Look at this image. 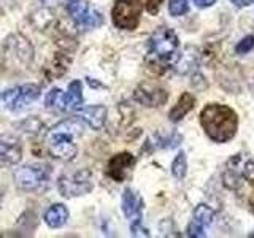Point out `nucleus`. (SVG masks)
Instances as JSON below:
<instances>
[{
    "label": "nucleus",
    "instance_id": "f257e3e1",
    "mask_svg": "<svg viewBox=\"0 0 254 238\" xmlns=\"http://www.w3.org/2000/svg\"><path fill=\"white\" fill-rule=\"evenodd\" d=\"M83 133V124L78 119H67L46 132L45 148L48 154L61 161H71L78 153L76 140Z\"/></svg>",
    "mask_w": 254,
    "mask_h": 238
},
{
    "label": "nucleus",
    "instance_id": "f03ea898",
    "mask_svg": "<svg viewBox=\"0 0 254 238\" xmlns=\"http://www.w3.org/2000/svg\"><path fill=\"white\" fill-rule=\"evenodd\" d=\"M200 125L205 133L216 143L232 140L238 129V116L235 111L221 103H210L200 113Z\"/></svg>",
    "mask_w": 254,
    "mask_h": 238
},
{
    "label": "nucleus",
    "instance_id": "7ed1b4c3",
    "mask_svg": "<svg viewBox=\"0 0 254 238\" xmlns=\"http://www.w3.org/2000/svg\"><path fill=\"white\" fill-rule=\"evenodd\" d=\"M180 40L169 27H159L148 42V63L151 68L162 73L178 59Z\"/></svg>",
    "mask_w": 254,
    "mask_h": 238
},
{
    "label": "nucleus",
    "instance_id": "20e7f679",
    "mask_svg": "<svg viewBox=\"0 0 254 238\" xmlns=\"http://www.w3.org/2000/svg\"><path fill=\"white\" fill-rule=\"evenodd\" d=\"M222 182L230 190H238L245 186V182L254 184V161L243 154H235L227 161Z\"/></svg>",
    "mask_w": 254,
    "mask_h": 238
},
{
    "label": "nucleus",
    "instance_id": "39448f33",
    "mask_svg": "<svg viewBox=\"0 0 254 238\" xmlns=\"http://www.w3.org/2000/svg\"><path fill=\"white\" fill-rule=\"evenodd\" d=\"M50 177L51 169L45 164H27L14 172L16 186L24 190H38L48 186Z\"/></svg>",
    "mask_w": 254,
    "mask_h": 238
},
{
    "label": "nucleus",
    "instance_id": "423d86ee",
    "mask_svg": "<svg viewBox=\"0 0 254 238\" xmlns=\"http://www.w3.org/2000/svg\"><path fill=\"white\" fill-rule=\"evenodd\" d=\"M58 189L64 197H78L92 190V177L89 170H75L62 175L58 181Z\"/></svg>",
    "mask_w": 254,
    "mask_h": 238
},
{
    "label": "nucleus",
    "instance_id": "0eeeda50",
    "mask_svg": "<svg viewBox=\"0 0 254 238\" xmlns=\"http://www.w3.org/2000/svg\"><path fill=\"white\" fill-rule=\"evenodd\" d=\"M141 0H116L113 6V22L118 29L135 30L141 16Z\"/></svg>",
    "mask_w": 254,
    "mask_h": 238
},
{
    "label": "nucleus",
    "instance_id": "6e6552de",
    "mask_svg": "<svg viewBox=\"0 0 254 238\" xmlns=\"http://www.w3.org/2000/svg\"><path fill=\"white\" fill-rule=\"evenodd\" d=\"M67 11L81 29H94L103 22L102 14L92 10L86 0H67Z\"/></svg>",
    "mask_w": 254,
    "mask_h": 238
},
{
    "label": "nucleus",
    "instance_id": "1a4fd4ad",
    "mask_svg": "<svg viewBox=\"0 0 254 238\" xmlns=\"http://www.w3.org/2000/svg\"><path fill=\"white\" fill-rule=\"evenodd\" d=\"M40 97V87L34 84H24L8 89L3 94V100L8 110L11 111H19L24 110L29 103L35 102Z\"/></svg>",
    "mask_w": 254,
    "mask_h": 238
},
{
    "label": "nucleus",
    "instance_id": "9d476101",
    "mask_svg": "<svg viewBox=\"0 0 254 238\" xmlns=\"http://www.w3.org/2000/svg\"><path fill=\"white\" fill-rule=\"evenodd\" d=\"M135 167V157L130 153H119L108 161L107 173L116 182H123L132 173Z\"/></svg>",
    "mask_w": 254,
    "mask_h": 238
},
{
    "label": "nucleus",
    "instance_id": "9b49d317",
    "mask_svg": "<svg viewBox=\"0 0 254 238\" xmlns=\"http://www.w3.org/2000/svg\"><path fill=\"white\" fill-rule=\"evenodd\" d=\"M214 219V211L210 208L208 205L200 203L194 210V218L190 221V224L188 226V235L192 238H202L205 237V230L211 226V222Z\"/></svg>",
    "mask_w": 254,
    "mask_h": 238
},
{
    "label": "nucleus",
    "instance_id": "f8f14e48",
    "mask_svg": "<svg viewBox=\"0 0 254 238\" xmlns=\"http://www.w3.org/2000/svg\"><path fill=\"white\" fill-rule=\"evenodd\" d=\"M135 100L141 105L145 107H161L162 103L167 102V91H164L162 87L159 86H153V84H141L137 87V91H135Z\"/></svg>",
    "mask_w": 254,
    "mask_h": 238
},
{
    "label": "nucleus",
    "instance_id": "ddd939ff",
    "mask_svg": "<svg viewBox=\"0 0 254 238\" xmlns=\"http://www.w3.org/2000/svg\"><path fill=\"white\" fill-rule=\"evenodd\" d=\"M22 146L14 137H0V167L14 165L21 161Z\"/></svg>",
    "mask_w": 254,
    "mask_h": 238
},
{
    "label": "nucleus",
    "instance_id": "4468645a",
    "mask_svg": "<svg viewBox=\"0 0 254 238\" xmlns=\"http://www.w3.org/2000/svg\"><path fill=\"white\" fill-rule=\"evenodd\" d=\"M141 210H143V200L138 194L133 190L126 189L123 194V213L130 222L141 221Z\"/></svg>",
    "mask_w": 254,
    "mask_h": 238
},
{
    "label": "nucleus",
    "instance_id": "2eb2a0df",
    "mask_svg": "<svg viewBox=\"0 0 254 238\" xmlns=\"http://www.w3.org/2000/svg\"><path fill=\"white\" fill-rule=\"evenodd\" d=\"M79 118L89 124L94 130L102 129L107 119V108L103 105H94V107H81L79 108Z\"/></svg>",
    "mask_w": 254,
    "mask_h": 238
},
{
    "label": "nucleus",
    "instance_id": "dca6fc26",
    "mask_svg": "<svg viewBox=\"0 0 254 238\" xmlns=\"http://www.w3.org/2000/svg\"><path fill=\"white\" fill-rule=\"evenodd\" d=\"M194 105H195V97L190 92H185L180 97V100L177 102V105H175L173 108H172V111H170V115H169V118H170V121L172 122H178V121H181L183 118H185L190 110L194 108Z\"/></svg>",
    "mask_w": 254,
    "mask_h": 238
},
{
    "label": "nucleus",
    "instance_id": "f3484780",
    "mask_svg": "<svg viewBox=\"0 0 254 238\" xmlns=\"http://www.w3.org/2000/svg\"><path fill=\"white\" fill-rule=\"evenodd\" d=\"M83 107V86L81 81H71L68 84V92L65 94V110L78 111Z\"/></svg>",
    "mask_w": 254,
    "mask_h": 238
},
{
    "label": "nucleus",
    "instance_id": "a211bd4d",
    "mask_svg": "<svg viewBox=\"0 0 254 238\" xmlns=\"http://www.w3.org/2000/svg\"><path fill=\"white\" fill-rule=\"evenodd\" d=\"M68 219V210L64 205H53L45 213V222L53 229H59L67 222Z\"/></svg>",
    "mask_w": 254,
    "mask_h": 238
},
{
    "label": "nucleus",
    "instance_id": "6ab92c4d",
    "mask_svg": "<svg viewBox=\"0 0 254 238\" xmlns=\"http://www.w3.org/2000/svg\"><path fill=\"white\" fill-rule=\"evenodd\" d=\"M45 105L48 108H54V110H65V94L61 89H53L50 94L46 95Z\"/></svg>",
    "mask_w": 254,
    "mask_h": 238
},
{
    "label": "nucleus",
    "instance_id": "aec40b11",
    "mask_svg": "<svg viewBox=\"0 0 254 238\" xmlns=\"http://www.w3.org/2000/svg\"><path fill=\"white\" fill-rule=\"evenodd\" d=\"M188 172V161H186V154L185 153H178V156L173 159L172 164V173L177 179H183L186 177Z\"/></svg>",
    "mask_w": 254,
    "mask_h": 238
},
{
    "label": "nucleus",
    "instance_id": "412c9836",
    "mask_svg": "<svg viewBox=\"0 0 254 238\" xmlns=\"http://www.w3.org/2000/svg\"><path fill=\"white\" fill-rule=\"evenodd\" d=\"M169 11L172 16H183L189 11L188 0H169Z\"/></svg>",
    "mask_w": 254,
    "mask_h": 238
},
{
    "label": "nucleus",
    "instance_id": "4be33fe9",
    "mask_svg": "<svg viewBox=\"0 0 254 238\" xmlns=\"http://www.w3.org/2000/svg\"><path fill=\"white\" fill-rule=\"evenodd\" d=\"M254 50V37L253 35H248V37H245L242 42H238L237 46H235V53L237 54H248L250 51Z\"/></svg>",
    "mask_w": 254,
    "mask_h": 238
},
{
    "label": "nucleus",
    "instance_id": "5701e85b",
    "mask_svg": "<svg viewBox=\"0 0 254 238\" xmlns=\"http://www.w3.org/2000/svg\"><path fill=\"white\" fill-rule=\"evenodd\" d=\"M130 230H132V235L133 237H149V232L141 226V221H135L132 222L130 226Z\"/></svg>",
    "mask_w": 254,
    "mask_h": 238
},
{
    "label": "nucleus",
    "instance_id": "b1692460",
    "mask_svg": "<svg viewBox=\"0 0 254 238\" xmlns=\"http://www.w3.org/2000/svg\"><path fill=\"white\" fill-rule=\"evenodd\" d=\"M161 3L162 0H146V10L151 14H156L159 11V8H161Z\"/></svg>",
    "mask_w": 254,
    "mask_h": 238
},
{
    "label": "nucleus",
    "instance_id": "393cba45",
    "mask_svg": "<svg viewBox=\"0 0 254 238\" xmlns=\"http://www.w3.org/2000/svg\"><path fill=\"white\" fill-rule=\"evenodd\" d=\"M194 3L198 6V8H208L211 5L216 3V0H194Z\"/></svg>",
    "mask_w": 254,
    "mask_h": 238
},
{
    "label": "nucleus",
    "instance_id": "a878e982",
    "mask_svg": "<svg viewBox=\"0 0 254 238\" xmlns=\"http://www.w3.org/2000/svg\"><path fill=\"white\" fill-rule=\"evenodd\" d=\"M232 3H235L238 8H245V6H250L253 3V0H232Z\"/></svg>",
    "mask_w": 254,
    "mask_h": 238
},
{
    "label": "nucleus",
    "instance_id": "bb28decb",
    "mask_svg": "<svg viewBox=\"0 0 254 238\" xmlns=\"http://www.w3.org/2000/svg\"><path fill=\"white\" fill-rule=\"evenodd\" d=\"M250 206H251V211L254 213V190H253V194L250 195Z\"/></svg>",
    "mask_w": 254,
    "mask_h": 238
}]
</instances>
